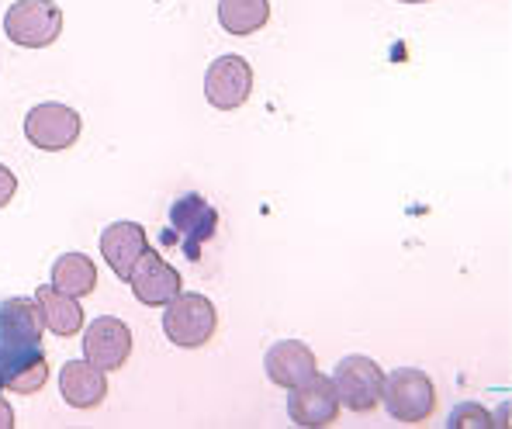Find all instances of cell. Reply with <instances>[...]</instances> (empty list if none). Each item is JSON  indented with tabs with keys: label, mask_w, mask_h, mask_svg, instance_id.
Returning <instances> with one entry per match:
<instances>
[{
	"label": "cell",
	"mask_w": 512,
	"mask_h": 429,
	"mask_svg": "<svg viewBox=\"0 0 512 429\" xmlns=\"http://www.w3.org/2000/svg\"><path fill=\"white\" fill-rule=\"evenodd\" d=\"M59 391H63L66 405L73 409H97L108 398V378L101 367H94L90 360H70L59 371Z\"/></svg>",
	"instance_id": "4fadbf2b"
},
{
	"label": "cell",
	"mask_w": 512,
	"mask_h": 429,
	"mask_svg": "<svg viewBox=\"0 0 512 429\" xmlns=\"http://www.w3.org/2000/svg\"><path fill=\"white\" fill-rule=\"evenodd\" d=\"M4 35L21 49H45L63 35V11L52 0H14L4 14Z\"/></svg>",
	"instance_id": "7a4b0ae2"
},
{
	"label": "cell",
	"mask_w": 512,
	"mask_h": 429,
	"mask_svg": "<svg viewBox=\"0 0 512 429\" xmlns=\"http://www.w3.org/2000/svg\"><path fill=\"white\" fill-rule=\"evenodd\" d=\"M49 378V360L39 343L0 340V385L14 395H35Z\"/></svg>",
	"instance_id": "ba28073f"
},
{
	"label": "cell",
	"mask_w": 512,
	"mask_h": 429,
	"mask_svg": "<svg viewBox=\"0 0 512 429\" xmlns=\"http://www.w3.org/2000/svg\"><path fill=\"white\" fill-rule=\"evenodd\" d=\"M52 288L73 298H87L97 291V267L84 253H66L52 263Z\"/></svg>",
	"instance_id": "e0dca14e"
},
{
	"label": "cell",
	"mask_w": 512,
	"mask_h": 429,
	"mask_svg": "<svg viewBox=\"0 0 512 429\" xmlns=\"http://www.w3.org/2000/svg\"><path fill=\"white\" fill-rule=\"evenodd\" d=\"M163 312V333L173 346L184 350H198L215 336L218 329V312L205 295H177L167 301Z\"/></svg>",
	"instance_id": "3957f363"
},
{
	"label": "cell",
	"mask_w": 512,
	"mask_h": 429,
	"mask_svg": "<svg viewBox=\"0 0 512 429\" xmlns=\"http://www.w3.org/2000/svg\"><path fill=\"white\" fill-rule=\"evenodd\" d=\"M170 229L173 232L167 236V243H177L187 260L198 263L201 246H205L218 229V212L201 194H180L170 205Z\"/></svg>",
	"instance_id": "5b68a950"
},
{
	"label": "cell",
	"mask_w": 512,
	"mask_h": 429,
	"mask_svg": "<svg viewBox=\"0 0 512 429\" xmlns=\"http://www.w3.org/2000/svg\"><path fill=\"white\" fill-rule=\"evenodd\" d=\"M333 388H336L340 405L357 412V416H364V412L378 409L381 391H384V371L378 360L353 353V357H343L340 364H336Z\"/></svg>",
	"instance_id": "277c9868"
},
{
	"label": "cell",
	"mask_w": 512,
	"mask_h": 429,
	"mask_svg": "<svg viewBox=\"0 0 512 429\" xmlns=\"http://www.w3.org/2000/svg\"><path fill=\"white\" fill-rule=\"evenodd\" d=\"M39 315H42V326H49L56 336H77L84 329V308H80V298L63 295L56 291L52 284L39 288Z\"/></svg>",
	"instance_id": "9a60e30c"
},
{
	"label": "cell",
	"mask_w": 512,
	"mask_h": 429,
	"mask_svg": "<svg viewBox=\"0 0 512 429\" xmlns=\"http://www.w3.org/2000/svg\"><path fill=\"white\" fill-rule=\"evenodd\" d=\"M270 21V0H218V25L229 35H256Z\"/></svg>",
	"instance_id": "ac0fdd59"
},
{
	"label": "cell",
	"mask_w": 512,
	"mask_h": 429,
	"mask_svg": "<svg viewBox=\"0 0 512 429\" xmlns=\"http://www.w3.org/2000/svg\"><path fill=\"white\" fill-rule=\"evenodd\" d=\"M398 4H429V0H398Z\"/></svg>",
	"instance_id": "7402d4cb"
},
{
	"label": "cell",
	"mask_w": 512,
	"mask_h": 429,
	"mask_svg": "<svg viewBox=\"0 0 512 429\" xmlns=\"http://www.w3.org/2000/svg\"><path fill=\"white\" fill-rule=\"evenodd\" d=\"M263 367H267V378L274 381L277 388L291 391V388L305 385L315 374V353L301 340H281L277 346H270Z\"/></svg>",
	"instance_id": "5bb4252c"
},
{
	"label": "cell",
	"mask_w": 512,
	"mask_h": 429,
	"mask_svg": "<svg viewBox=\"0 0 512 429\" xmlns=\"http://www.w3.org/2000/svg\"><path fill=\"white\" fill-rule=\"evenodd\" d=\"M340 398H336L333 378H322V374H312L305 385L291 388L288 398V416L291 423L305 426V429H326L340 419Z\"/></svg>",
	"instance_id": "9c48e42d"
},
{
	"label": "cell",
	"mask_w": 512,
	"mask_h": 429,
	"mask_svg": "<svg viewBox=\"0 0 512 429\" xmlns=\"http://www.w3.org/2000/svg\"><path fill=\"white\" fill-rule=\"evenodd\" d=\"M149 250V236L139 222H115L101 232V257L122 281H128L132 267Z\"/></svg>",
	"instance_id": "7c38bea8"
},
{
	"label": "cell",
	"mask_w": 512,
	"mask_h": 429,
	"mask_svg": "<svg viewBox=\"0 0 512 429\" xmlns=\"http://www.w3.org/2000/svg\"><path fill=\"white\" fill-rule=\"evenodd\" d=\"M0 429H14V412L7 409L4 398H0Z\"/></svg>",
	"instance_id": "44dd1931"
},
{
	"label": "cell",
	"mask_w": 512,
	"mask_h": 429,
	"mask_svg": "<svg viewBox=\"0 0 512 429\" xmlns=\"http://www.w3.org/2000/svg\"><path fill=\"white\" fill-rule=\"evenodd\" d=\"M14 191H18V177H14L11 170L0 163V208L4 205H11L14 201Z\"/></svg>",
	"instance_id": "ffe728a7"
},
{
	"label": "cell",
	"mask_w": 512,
	"mask_h": 429,
	"mask_svg": "<svg viewBox=\"0 0 512 429\" xmlns=\"http://www.w3.org/2000/svg\"><path fill=\"white\" fill-rule=\"evenodd\" d=\"M381 402L395 423H426L436 412V385L419 367H398L391 378H384Z\"/></svg>",
	"instance_id": "6da1fadb"
},
{
	"label": "cell",
	"mask_w": 512,
	"mask_h": 429,
	"mask_svg": "<svg viewBox=\"0 0 512 429\" xmlns=\"http://www.w3.org/2000/svg\"><path fill=\"white\" fill-rule=\"evenodd\" d=\"M253 94V66L243 56H218L205 73V97L218 111H236Z\"/></svg>",
	"instance_id": "52a82bcc"
},
{
	"label": "cell",
	"mask_w": 512,
	"mask_h": 429,
	"mask_svg": "<svg viewBox=\"0 0 512 429\" xmlns=\"http://www.w3.org/2000/svg\"><path fill=\"white\" fill-rule=\"evenodd\" d=\"M450 426H478V429H485V426H492V416H488L481 405H461V409H454V416H450Z\"/></svg>",
	"instance_id": "d6986e66"
},
{
	"label": "cell",
	"mask_w": 512,
	"mask_h": 429,
	"mask_svg": "<svg viewBox=\"0 0 512 429\" xmlns=\"http://www.w3.org/2000/svg\"><path fill=\"white\" fill-rule=\"evenodd\" d=\"M0 340L7 343H39L42 340V315L39 301L11 298L0 305Z\"/></svg>",
	"instance_id": "2e32d148"
},
{
	"label": "cell",
	"mask_w": 512,
	"mask_h": 429,
	"mask_svg": "<svg viewBox=\"0 0 512 429\" xmlns=\"http://www.w3.org/2000/svg\"><path fill=\"white\" fill-rule=\"evenodd\" d=\"M80 115L66 104H39V108L28 111L25 118V139L32 142L35 149H45V153H59V149H70L77 146L80 139Z\"/></svg>",
	"instance_id": "8992f818"
},
{
	"label": "cell",
	"mask_w": 512,
	"mask_h": 429,
	"mask_svg": "<svg viewBox=\"0 0 512 429\" xmlns=\"http://www.w3.org/2000/svg\"><path fill=\"white\" fill-rule=\"evenodd\" d=\"M128 284H132V295L142 301V305L149 308H163L167 301H173L180 295V274L170 267L163 257H156V253H142L139 263L132 267V274H128Z\"/></svg>",
	"instance_id": "8fae6325"
},
{
	"label": "cell",
	"mask_w": 512,
	"mask_h": 429,
	"mask_svg": "<svg viewBox=\"0 0 512 429\" xmlns=\"http://www.w3.org/2000/svg\"><path fill=\"white\" fill-rule=\"evenodd\" d=\"M84 357L101 371L125 367V360L132 357V329L122 319L101 315L97 322H90L84 333Z\"/></svg>",
	"instance_id": "30bf717a"
},
{
	"label": "cell",
	"mask_w": 512,
	"mask_h": 429,
	"mask_svg": "<svg viewBox=\"0 0 512 429\" xmlns=\"http://www.w3.org/2000/svg\"><path fill=\"white\" fill-rule=\"evenodd\" d=\"M0 391H4V385H0Z\"/></svg>",
	"instance_id": "603a6c76"
}]
</instances>
